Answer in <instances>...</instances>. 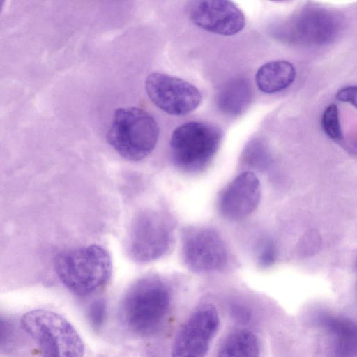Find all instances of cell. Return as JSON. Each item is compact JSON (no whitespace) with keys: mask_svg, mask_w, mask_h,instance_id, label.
I'll list each match as a JSON object with an SVG mask.
<instances>
[{"mask_svg":"<svg viewBox=\"0 0 357 357\" xmlns=\"http://www.w3.org/2000/svg\"><path fill=\"white\" fill-rule=\"evenodd\" d=\"M171 304L167 283L157 275H148L134 282L124 294L120 316L131 331L141 335L153 333L162 324Z\"/></svg>","mask_w":357,"mask_h":357,"instance_id":"6da1fadb","label":"cell"},{"mask_svg":"<svg viewBox=\"0 0 357 357\" xmlns=\"http://www.w3.org/2000/svg\"><path fill=\"white\" fill-rule=\"evenodd\" d=\"M54 270L71 292L89 295L104 286L112 273L109 252L98 245L63 251L54 259Z\"/></svg>","mask_w":357,"mask_h":357,"instance_id":"7a4b0ae2","label":"cell"},{"mask_svg":"<svg viewBox=\"0 0 357 357\" xmlns=\"http://www.w3.org/2000/svg\"><path fill=\"white\" fill-rule=\"evenodd\" d=\"M158 137L157 121L149 112L136 107L116 109L106 136L122 158L133 162L146 158L155 149Z\"/></svg>","mask_w":357,"mask_h":357,"instance_id":"3957f363","label":"cell"},{"mask_svg":"<svg viewBox=\"0 0 357 357\" xmlns=\"http://www.w3.org/2000/svg\"><path fill=\"white\" fill-rule=\"evenodd\" d=\"M21 325L38 346L41 357H84L81 337L61 314L49 310H33L22 317Z\"/></svg>","mask_w":357,"mask_h":357,"instance_id":"277c9868","label":"cell"},{"mask_svg":"<svg viewBox=\"0 0 357 357\" xmlns=\"http://www.w3.org/2000/svg\"><path fill=\"white\" fill-rule=\"evenodd\" d=\"M222 139V130L211 123L189 121L178 126L169 142L174 165L187 173L203 171L214 158Z\"/></svg>","mask_w":357,"mask_h":357,"instance_id":"5b68a950","label":"cell"},{"mask_svg":"<svg viewBox=\"0 0 357 357\" xmlns=\"http://www.w3.org/2000/svg\"><path fill=\"white\" fill-rule=\"evenodd\" d=\"M174 241L170 220L161 212L146 209L133 219L127 240L128 254L139 262H149L165 255Z\"/></svg>","mask_w":357,"mask_h":357,"instance_id":"8992f818","label":"cell"},{"mask_svg":"<svg viewBox=\"0 0 357 357\" xmlns=\"http://www.w3.org/2000/svg\"><path fill=\"white\" fill-rule=\"evenodd\" d=\"M181 255L190 270L204 273L225 269L229 253L225 240L214 228L192 226L182 231Z\"/></svg>","mask_w":357,"mask_h":357,"instance_id":"52a82bcc","label":"cell"},{"mask_svg":"<svg viewBox=\"0 0 357 357\" xmlns=\"http://www.w3.org/2000/svg\"><path fill=\"white\" fill-rule=\"evenodd\" d=\"M145 89L155 106L174 116H183L195 111L202 100L199 89L190 82L159 72L147 76Z\"/></svg>","mask_w":357,"mask_h":357,"instance_id":"ba28073f","label":"cell"},{"mask_svg":"<svg viewBox=\"0 0 357 357\" xmlns=\"http://www.w3.org/2000/svg\"><path fill=\"white\" fill-rule=\"evenodd\" d=\"M220 326L216 308L204 305L196 309L178 331L171 357H205Z\"/></svg>","mask_w":357,"mask_h":357,"instance_id":"9c48e42d","label":"cell"},{"mask_svg":"<svg viewBox=\"0 0 357 357\" xmlns=\"http://www.w3.org/2000/svg\"><path fill=\"white\" fill-rule=\"evenodd\" d=\"M188 15L197 26L222 36L236 35L245 26L243 11L230 1H191L188 6Z\"/></svg>","mask_w":357,"mask_h":357,"instance_id":"30bf717a","label":"cell"},{"mask_svg":"<svg viewBox=\"0 0 357 357\" xmlns=\"http://www.w3.org/2000/svg\"><path fill=\"white\" fill-rule=\"evenodd\" d=\"M261 195L260 181L252 172L245 171L222 190L218 199V208L227 220H241L257 209Z\"/></svg>","mask_w":357,"mask_h":357,"instance_id":"8fae6325","label":"cell"},{"mask_svg":"<svg viewBox=\"0 0 357 357\" xmlns=\"http://www.w3.org/2000/svg\"><path fill=\"white\" fill-rule=\"evenodd\" d=\"M339 27V19L334 13L323 8H306L291 22V39L308 45L326 43L333 40Z\"/></svg>","mask_w":357,"mask_h":357,"instance_id":"7c38bea8","label":"cell"},{"mask_svg":"<svg viewBox=\"0 0 357 357\" xmlns=\"http://www.w3.org/2000/svg\"><path fill=\"white\" fill-rule=\"evenodd\" d=\"M316 324L332 337L334 357H357V322L348 318L322 312Z\"/></svg>","mask_w":357,"mask_h":357,"instance_id":"4fadbf2b","label":"cell"},{"mask_svg":"<svg viewBox=\"0 0 357 357\" xmlns=\"http://www.w3.org/2000/svg\"><path fill=\"white\" fill-rule=\"evenodd\" d=\"M294 65L285 60H276L263 64L255 74L258 89L265 93H274L289 87L294 81Z\"/></svg>","mask_w":357,"mask_h":357,"instance_id":"5bb4252c","label":"cell"},{"mask_svg":"<svg viewBox=\"0 0 357 357\" xmlns=\"http://www.w3.org/2000/svg\"><path fill=\"white\" fill-rule=\"evenodd\" d=\"M216 357H260L259 338L249 330L234 331L224 340Z\"/></svg>","mask_w":357,"mask_h":357,"instance_id":"9a60e30c","label":"cell"},{"mask_svg":"<svg viewBox=\"0 0 357 357\" xmlns=\"http://www.w3.org/2000/svg\"><path fill=\"white\" fill-rule=\"evenodd\" d=\"M249 88L246 83L234 82L222 94L221 106L230 112H238L243 107L249 98Z\"/></svg>","mask_w":357,"mask_h":357,"instance_id":"2e32d148","label":"cell"},{"mask_svg":"<svg viewBox=\"0 0 357 357\" xmlns=\"http://www.w3.org/2000/svg\"><path fill=\"white\" fill-rule=\"evenodd\" d=\"M321 126L324 133L333 140L342 138V131L337 107L335 104L328 105L321 116Z\"/></svg>","mask_w":357,"mask_h":357,"instance_id":"e0dca14e","label":"cell"},{"mask_svg":"<svg viewBox=\"0 0 357 357\" xmlns=\"http://www.w3.org/2000/svg\"><path fill=\"white\" fill-rule=\"evenodd\" d=\"M257 264L262 268L273 265L276 259V247L270 236L262 238L257 247Z\"/></svg>","mask_w":357,"mask_h":357,"instance_id":"ac0fdd59","label":"cell"},{"mask_svg":"<svg viewBox=\"0 0 357 357\" xmlns=\"http://www.w3.org/2000/svg\"><path fill=\"white\" fill-rule=\"evenodd\" d=\"M244 163L251 169L263 171L270 165V158L266 150L251 147L243 157Z\"/></svg>","mask_w":357,"mask_h":357,"instance_id":"d6986e66","label":"cell"},{"mask_svg":"<svg viewBox=\"0 0 357 357\" xmlns=\"http://www.w3.org/2000/svg\"><path fill=\"white\" fill-rule=\"evenodd\" d=\"M89 323L94 328H99L103 324L106 317V305L103 301H94L88 310Z\"/></svg>","mask_w":357,"mask_h":357,"instance_id":"ffe728a7","label":"cell"},{"mask_svg":"<svg viewBox=\"0 0 357 357\" xmlns=\"http://www.w3.org/2000/svg\"><path fill=\"white\" fill-rule=\"evenodd\" d=\"M336 98L343 102H348L357 109V86H348L340 89Z\"/></svg>","mask_w":357,"mask_h":357,"instance_id":"44dd1931","label":"cell"}]
</instances>
